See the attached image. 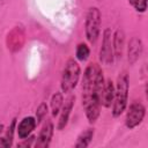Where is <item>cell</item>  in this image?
Returning a JSON list of instances; mask_svg holds the SVG:
<instances>
[{"label": "cell", "instance_id": "obj_20", "mask_svg": "<svg viewBox=\"0 0 148 148\" xmlns=\"http://www.w3.org/2000/svg\"><path fill=\"white\" fill-rule=\"evenodd\" d=\"M35 140H36V136L31 134V135H29L28 138L22 139L21 142H17L16 146H17V148H18V147H31V146H34Z\"/></svg>", "mask_w": 148, "mask_h": 148}, {"label": "cell", "instance_id": "obj_7", "mask_svg": "<svg viewBox=\"0 0 148 148\" xmlns=\"http://www.w3.org/2000/svg\"><path fill=\"white\" fill-rule=\"evenodd\" d=\"M53 133H54V125H53L52 120L47 119L44 123L43 127L40 128L38 135L36 136L34 146L36 148H47L50 146V143H51Z\"/></svg>", "mask_w": 148, "mask_h": 148}, {"label": "cell", "instance_id": "obj_11", "mask_svg": "<svg viewBox=\"0 0 148 148\" xmlns=\"http://www.w3.org/2000/svg\"><path fill=\"white\" fill-rule=\"evenodd\" d=\"M124 47H125V32L123 29H117L114 32H112V49H113L114 60H120L123 58Z\"/></svg>", "mask_w": 148, "mask_h": 148}, {"label": "cell", "instance_id": "obj_17", "mask_svg": "<svg viewBox=\"0 0 148 148\" xmlns=\"http://www.w3.org/2000/svg\"><path fill=\"white\" fill-rule=\"evenodd\" d=\"M90 57V47L86 43H79L75 49V59L77 61H87Z\"/></svg>", "mask_w": 148, "mask_h": 148}, {"label": "cell", "instance_id": "obj_18", "mask_svg": "<svg viewBox=\"0 0 148 148\" xmlns=\"http://www.w3.org/2000/svg\"><path fill=\"white\" fill-rule=\"evenodd\" d=\"M47 113H49V106H47V104H46L45 102H42V103L37 106V110H36V116H35V118H36L37 125H39V124L45 119V117L47 116Z\"/></svg>", "mask_w": 148, "mask_h": 148}, {"label": "cell", "instance_id": "obj_14", "mask_svg": "<svg viewBox=\"0 0 148 148\" xmlns=\"http://www.w3.org/2000/svg\"><path fill=\"white\" fill-rule=\"evenodd\" d=\"M16 125H17V119L13 118L8 127L5 130L3 134L0 136V148H9L13 145L14 140V134L16 132Z\"/></svg>", "mask_w": 148, "mask_h": 148}, {"label": "cell", "instance_id": "obj_2", "mask_svg": "<svg viewBox=\"0 0 148 148\" xmlns=\"http://www.w3.org/2000/svg\"><path fill=\"white\" fill-rule=\"evenodd\" d=\"M128 91H130V77L126 71L119 73L117 82L114 86V97L112 102L111 114L113 118L120 117L127 108L128 102Z\"/></svg>", "mask_w": 148, "mask_h": 148}, {"label": "cell", "instance_id": "obj_12", "mask_svg": "<svg viewBox=\"0 0 148 148\" xmlns=\"http://www.w3.org/2000/svg\"><path fill=\"white\" fill-rule=\"evenodd\" d=\"M23 30L20 29L18 27H15V29H13L8 36H7V47L8 50H10L12 52H16L18 50L22 49L23 45Z\"/></svg>", "mask_w": 148, "mask_h": 148}, {"label": "cell", "instance_id": "obj_16", "mask_svg": "<svg viewBox=\"0 0 148 148\" xmlns=\"http://www.w3.org/2000/svg\"><path fill=\"white\" fill-rule=\"evenodd\" d=\"M64 104V94L61 91H56L50 99V106H51V114L52 117H57L60 112V109Z\"/></svg>", "mask_w": 148, "mask_h": 148}, {"label": "cell", "instance_id": "obj_19", "mask_svg": "<svg viewBox=\"0 0 148 148\" xmlns=\"http://www.w3.org/2000/svg\"><path fill=\"white\" fill-rule=\"evenodd\" d=\"M133 9L140 14L146 13L147 10V0H127Z\"/></svg>", "mask_w": 148, "mask_h": 148}, {"label": "cell", "instance_id": "obj_9", "mask_svg": "<svg viewBox=\"0 0 148 148\" xmlns=\"http://www.w3.org/2000/svg\"><path fill=\"white\" fill-rule=\"evenodd\" d=\"M143 52V43L140 37H132L127 45V60L130 65H134Z\"/></svg>", "mask_w": 148, "mask_h": 148}, {"label": "cell", "instance_id": "obj_3", "mask_svg": "<svg viewBox=\"0 0 148 148\" xmlns=\"http://www.w3.org/2000/svg\"><path fill=\"white\" fill-rule=\"evenodd\" d=\"M81 76V67L76 59L69 58L62 69L60 79V91L62 94L72 92L77 86Z\"/></svg>", "mask_w": 148, "mask_h": 148}, {"label": "cell", "instance_id": "obj_6", "mask_svg": "<svg viewBox=\"0 0 148 148\" xmlns=\"http://www.w3.org/2000/svg\"><path fill=\"white\" fill-rule=\"evenodd\" d=\"M99 62L105 66H110L114 62L113 49H112V31L110 28H105L102 32V44L99 49Z\"/></svg>", "mask_w": 148, "mask_h": 148}, {"label": "cell", "instance_id": "obj_13", "mask_svg": "<svg viewBox=\"0 0 148 148\" xmlns=\"http://www.w3.org/2000/svg\"><path fill=\"white\" fill-rule=\"evenodd\" d=\"M114 97V83L111 79L104 81V86L101 92V105L103 108H110Z\"/></svg>", "mask_w": 148, "mask_h": 148}, {"label": "cell", "instance_id": "obj_1", "mask_svg": "<svg viewBox=\"0 0 148 148\" xmlns=\"http://www.w3.org/2000/svg\"><path fill=\"white\" fill-rule=\"evenodd\" d=\"M104 81L103 71L98 64L91 62L86 67L82 77V106L90 124L96 123L101 116V92Z\"/></svg>", "mask_w": 148, "mask_h": 148}, {"label": "cell", "instance_id": "obj_10", "mask_svg": "<svg viewBox=\"0 0 148 148\" xmlns=\"http://www.w3.org/2000/svg\"><path fill=\"white\" fill-rule=\"evenodd\" d=\"M37 127V121L34 116H27L20 120V123L16 125V133L20 140L28 138L32 134L35 128Z\"/></svg>", "mask_w": 148, "mask_h": 148}, {"label": "cell", "instance_id": "obj_15", "mask_svg": "<svg viewBox=\"0 0 148 148\" xmlns=\"http://www.w3.org/2000/svg\"><path fill=\"white\" fill-rule=\"evenodd\" d=\"M94 134H95V131L94 128H87L84 130L83 132H81L77 138H76V142L74 143V146L76 148H86L90 145V142L92 141L94 139Z\"/></svg>", "mask_w": 148, "mask_h": 148}, {"label": "cell", "instance_id": "obj_5", "mask_svg": "<svg viewBox=\"0 0 148 148\" xmlns=\"http://www.w3.org/2000/svg\"><path fill=\"white\" fill-rule=\"evenodd\" d=\"M145 116H146V106L139 101L132 102L126 112L125 126L128 130H134L143 121Z\"/></svg>", "mask_w": 148, "mask_h": 148}, {"label": "cell", "instance_id": "obj_4", "mask_svg": "<svg viewBox=\"0 0 148 148\" xmlns=\"http://www.w3.org/2000/svg\"><path fill=\"white\" fill-rule=\"evenodd\" d=\"M101 24H102V13L98 7H89L86 20H84V35L86 39L90 44H95L101 35Z\"/></svg>", "mask_w": 148, "mask_h": 148}, {"label": "cell", "instance_id": "obj_8", "mask_svg": "<svg viewBox=\"0 0 148 148\" xmlns=\"http://www.w3.org/2000/svg\"><path fill=\"white\" fill-rule=\"evenodd\" d=\"M74 103H75V96H69L62 104L60 112H59V118H58V123H57V130L58 131H62L66 128V126L68 125L69 121V117L72 113V110L74 108Z\"/></svg>", "mask_w": 148, "mask_h": 148}]
</instances>
